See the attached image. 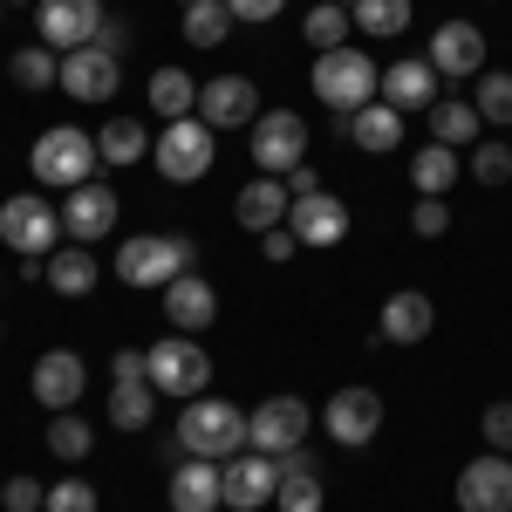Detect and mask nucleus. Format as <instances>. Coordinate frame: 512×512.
Returning <instances> with one entry per match:
<instances>
[{"instance_id": "e433bc0d", "label": "nucleus", "mask_w": 512, "mask_h": 512, "mask_svg": "<svg viewBox=\"0 0 512 512\" xmlns=\"http://www.w3.org/2000/svg\"><path fill=\"white\" fill-rule=\"evenodd\" d=\"M48 451H55L62 465H82V458L96 451V431L82 424L76 410H55V424H48Z\"/></svg>"}, {"instance_id": "c9c22d12", "label": "nucleus", "mask_w": 512, "mask_h": 512, "mask_svg": "<svg viewBox=\"0 0 512 512\" xmlns=\"http://www.w3.org/2000/svg\"><path fill=\"white\" fill-rule=\"evenodd\" d=\"M349 7L342 0H321V7H308V21H301V41L315 48V55H328V48H349Z\"/></svg>"}, {"instance_id": "473e14b6", "label": "nucleus", "mask_w": 512, "mask_h": 512, "mask_svg": "<svg viewBox=\"0 0 512 512\" xmlns=\"http://www.w3.org/2000/svg\"><path fill=\"white\" fill-rule=\"evenodd\" d=\"M7 76L21 82V89H62V55L48 48V41H28V48H14V62H7Z\"/></svg>"}, {"instance_id": "3c124183", "label": "nucleus", "mask_w": 512, "mask_h": 512, "mask_svg": "<svg viewBox=\"0 0 512 512\" xmlns=\"http://www.w3.org/2000/svg\"><path fill=\"white\" fill-rule=\"evenodd\" d=\"M0 21H7V0H0Z\"/></svg>"}, {"instance_id": "7c9ffc66", "label": "nucleus", "mask_w": 512, "mask_h": 512, "mask_svg": "<svg viewBox=\"0 0 512 512\" xmlns=\"http://www.w3.org/2000/svg\"><path fill=\"white\" fill-rule=\"evenodd\" d=\"M151 110H158L164 123H178V117H198V82L185 76V69H151Z\"/></svg>"}, {"instance_id": "393cba45", "label": "nucleus", "mask_w": 512, "mask_h": 512, "mask_svg": "<svg viewBox=\"0 0 512 512\" xmlns=\"http://www.w3.org/2000/svg\"><path fill=\"white\" fill-rule=\"evenodd\" d=\"M287 205H294L287 178H253V185H239L233 219L246 226V233H274V226H287Z\"/></svg>"}, {"instance_id": "7ed1b4c3", "label": "nucleus", "mask_w": 512, "mask_h": 512, "mask_svg": "<svg viewBox=\"0 0 512 512\" xmlns=\"http://www.w3.org/2000/svg\"><path fill=\"white\" fill-rule=\"evenodd\" d=\"M192 260H198V246L185 233H130L110 267H117L123 287H171L178 274H192Z\"/></svg>"}, {"instance_id": "603ef678", "label": "nucleus", "mask_w": 512, "mask_h": 512, "mask_svg": "<svg viewBox=\"0 0 512 512\" xmlns=\"http://www.w3.org/2000/svg\"><path fill=\"white\" fill-rule=\"evenodd\" d=\"M342 7H355V0H342Z\"/></svg>"}, {"instance_id": "2eb2a0df", "label": "nucleus", "mask_w": 512, "mask_h": 512, "mask_svg": "<svg viewBox=\"0 0 512 512\" xmlns=\"http://www.w3.org/2000/svg\"><path fill=\"white\" fill-rule=\"evenodd\" d=\"M28 390H35L41 410H76L82 390H89V362L76 349H48L35 362V376H28Z\"/></svg>"}, {"instance_id": "39448f33", "label": "nucleus", "mask_w": 512, "mask_h": 512, "mask_svg": "<svg viewBox=\"0 0 512 512\" xmlns=\"http://www.w3.org/2000/svg\"><path fill=\"white\" fill-rule=\"evenodd\" d=\"M144 376H151L158 396L192 403V396L212 390V355L198 349V335H164L158 349H144Z\"/></svg>"}, {"instance_id": "79ce46f5", "label": "nucleus", "mask_w": 512, "mask_h": 512, "mask_svg": "<svg viewBox=\"0 0 512 512\" xmlns=\"http://www.w3.org/2000/svg\"><path fill=\"white\" fill-rule=\"evenodd\" d=\"M0 506H7V512H41V506H48V485L28 478V472L7 478V485H0Z\"/></svg>"}, {"instance_id": "b1692460", "label": "nucleus", "mask_w": 512, "mask_h": 512, "mask_svg": "<svg viewBox=\"0 0 512 512\" xmlns=\"http://www.w3.org/2000/svg\"><path fill=\"white\" fill-rule=\"evenodd\" d=\"M431 69L437 76H485V35H478L472 21H444L431 35Z\"/></svg>"}, {"instance_id": "6e6552de", "label": "nucleus", "mask_w": 512, "mask_h": 512, "mask_svg": "<svg viewBox=\"0 0 512 512\" xmlns=\"http://www.w3.org/2000/svg\"><path fill=\"white\" fill-rule=\"evenodd\" d=\"M246 151L260 164V178H287L294 164H308V123L294 110H260V123L246 130Z\"/></svg>"}, {"instance_id": "a18cd8bd", "label": "nucleus", "mask_w": 512, "mask_h": 512, "mask_svg": "<svg viewBox=\"0 0 512 512\" xmlns=\"http://www.w3.org/2000/svg\"><path fill=\"white\" fill-rule=\"evenodd\" d=\"M130 41H137V35H130V21H123V14H103V28H96V48L123 62V48H130Z\"/></svg>"}, {"instance_id": "864d4df0", "label": "nucleus", "mask_w": 512, "mask_h": 512, "mask_svg": "<svg viewBox=\"0 0 512 512\" xmlns=\"http://www.w3.org/2000/svg\"><path fill=\"white\" fill-rule=\"evenodd\" d=\"M185 7H192V0H185Z\"/></svg>"}, {"instance_id": "f704fd0d", "label": "nucleus", "mask_w": 512, "mask_h": 512, "mask_svg": "<svg viewBox=\"0 0 512 512\" xmlns=\"http://www.w3.org/2000/svg\"><path fill=\"white\" fill-rule=\"evenodd\" d=\"M233 28L239 21H233L226 0H192V7H185V41H192V48H226Z\"/></svg>"}, {"instance_id": "f257e3e1", "label": "nucleus", "mask_w": 512, "mask_h": 512, "mask_svg": "<svg viewBox=\"0 0 512 512\" xmlns=\"http://www.w3.org/2000/svg\"><path fill=\"white\" fill-rule=\"evenodd\" d=\"M178 451L226 465L233 451H246V410L226 403V396H212V390L192 396V403H178Z\"/></svg>"}, {"instance_id": "c03bdc74", "label": "nucleus", "mask_w": 512, "mask_h": 512, "mask_svg": "<svg viewBox=\"0 0 512 512\" xmlns=\"http://www.w3.org/2000/svg\"><path fill=\"white\" fill-rule=\"evenodd\" d=\"M301 253V239H294V226H274V233H260V260H274V267H287Z\"/></svg>"}, {"instance_id": "5fc2aeb1", "label": "nucleus", "mask_w": 512, "mask_h": 512, "mask_svg": "<svg viewBox=\"0 0 512 512\" xmlns=\"http://www.w3.org/2000/svg\"><path fill=\"white\" fill-rule=\"evenodd\" d=\"M506 512H512V506H506Z\"/></svg>"}, {"instance_id": "5701e85b", "label": "nucleus", "mask_w": 512, "mask_h": 512, "mask_svg": "<svg viewBox=\"0 0 512 512\" xmlns=\"http://www.w3.org/2000/svg\"><path fill=\"white\" fill-rule=\"evenodd\" d=\"M164 499H171V512H219L226 506V472L212 458H185L164 485Z\"/></svg>"}, {"instance_id": "2f4dec72", "label": "nucleus", "mask_w": 512, "mask_h": 512, "mask_svg": "<svg viewBox=\"0 0 512 512\" xmlns=\"http://www.w3.org/2000/svg\"><path fill=\"white\" fill-rule=\"evenodd\" d=\"M151 417H158V390H151V376L110 383V424H117V431H144Z\"/></svg>"}, {"instance_id": "c85d7f7f", "label": "nucleus", "mask_w": 512, "mask_h": 512, "mask_svg": "<svg viewBox=\"0 0 512 512\" xmlns=\"http://www.w3.org/2000/svg\"><path fill=\"white\" fill-rule=\"evenodd\" d=\"M410 185H417V198H444L451 185H458V151L451 144H424V151H410Z\"/></svg>"}, {"instance_id": "bb28decb", "label": "nucleus", "mask_w": 512, "mask_h": 512, "mask_svg": "<svg viewBox=\"0 0 512 512\" xmlns=\"http://www.w3.org/2000/svg\"><path fill=\"white\" fill-rule=\"evenodd\" d=\"M96 280H103V260L89 253V246H55L48 253V287L62 294V301H82V294H96Z\"/></svg>"}, {"instance_id": "09e8293b", "label": "nucleus", "mask_w": 512, "mask_h": 512, "mask_svg": "<svg viewBox=\"0 0 512 512\" xmlns=\"http://www.w3.org/2000/svg\"><path fill=\"white\" fill-rule=\"evenodd\" d=\"M110 376H117V383H130V376H144V349H117V362H110Z\"/></svg>"}, {"instance_id": "ea45409f", "label": "nucleus", "mask_w": 512, "mask_h": 512, "mask_svg": "<svg viewBox=\"0 0 512 512\" xmlns=\"http://www.w3.org/2000/svg\"><path fill=\"white\" fill-rule=\"evenodd\" d=\"M472 178L478 185H506L512 178V144H478L472 151Z\"/></svg>"}, {"instance_id": "f8f14e48", "label": "nucleus", "mask_w": 512, "mask_h": 512, "mask_svg": "<svg viewBox=\"0 0 512 512\" xmlns=\"http://www.w3.org/2000/svg\"><path fill=\"white\" fill-rule=\"evenodd\" d=\"M117 212H123V198L89 178V185H76V192H62V233L76 239V246H96V239L117 233Z\"/></svg>"}, {"instance_id": "4468645a", "label": "nucleus", "mask_w": 512, "mask_h": 512, "mask_svg": "<svg viewBox=\"0 0 512 512\" xmlns=\"http://www.w3.org/2000/svg\"><path fill=\"white\" fill-rule=\"evenodd\" d=\"M219 472H226V506H233V512H260V506H274V492H280V465L267 458V451H253V444H246V451H233V458H226Z\"/></svg>"}, {"instance_id": "9d476101", "label": "nucleus", "mask_w": 512, "mask_h": 512, "mask_svg": "<svg viewBox=\"0 0 512 512\" xmlns=\"http://www.w3.org/2000/svg\"><path fill=\"white\" fill-rule=\"evenodd\" d=\"M321 431L335 437L342 451H362V444H376V431H383V396L362 390V383L335 390L328 403H321Z\"/></svg>"}, {"instance_id": "de8ad7c7", "label": "nucleus", "mask_w": 512, "mask_h": 512, "mask_svg": "<svg viewBox=\"0 0 512 512\" xmlns=\"http://www.w3.org/2000/svg\"><path fill=\"white\" fill-rule=\"evenodd\" d=\"M287 192H294V198L321 192V171H315V164H294V171H287Z\"/></svg>"}, {"instance_id": "a211bd4d", "label": "nucleus", "mask_w": 512, "mask_h": 512, "mask_svg": "<svg viewBox=\"0 0 512 512\" xmlns=\"http://www.w3.org/2000/svg\"><path fill=\"white\" fill-rule=\"evenodd\" d=\"M287 226H294L301 246H342L349 239V205L335 192H308V198L287 205Z\"/></svg>"}, {"instance_id": "4c0bfd02", "label": "nucleus", "mask_w": 512, "mask_h": 512, "mask_svg": "<svg viewBox=\"0 0 512 512\" xmlns=\"http://www.w3.org/2000/svg\"><path fill=\"white\" fill-rule=\"evenodd\" d=\"M478 117L485 123H499V130H512V69H485L478 76Z\"/></svg>"}, {"instance_id": "f03ea898", "label": "nucleus", "mask_w": 512, "mask_h": 512, "mask_svg": "<svg viewBox=\"0 0 512 512\" xmlns=\"http://www.w3.org/2000/svg\"><path fill=\"white\" fill-rule=\"evenodd\" d=\"M96 164H103V151H96V137H89V130H76V123L41 130L35 151H28V171H35L41 192H76V185H89V178H96Z\"/></svg>"}, {"instance_id": "20e7f679", "label": "nucleus", "mask_w": 512, "mask_h": 512, "mask_svg": "<svg viewBox=\"0 0 512 512\" xmlns=\"http://www.w3.org/2000/svg\"><path fill=\"white\" fill-rule=\"evenodd\" d=\"M315 96L335 110V117H355L362 103H376V89H383V69L362 55V48H328V55H315Z\"/></svg>"}, {"instance_id": "0eeeda50", "label": "nucleus", "mask_w": 512, "mask_h": 512, "mask_svg": "<svg viewBox=\"0 0 512 512\" xmlns=\"http://www.w3.org/2000/svg\"><path fill=\"white\" fill-rule=\"evenodd\" d=\"M212 158H219V130H212L205 117L164 123V137L151 144V164H158L171 185H198V178L212 171Z\"/></svg>"}, {"instance_id": "412c9836", "label": "nucleus", "mask_w": 512, "mask_h": 512, "mask_svg": "<svg viewBox=\"0 0 512 512\" xmlns=\"http://www.w3.org/2000/svg\"><path fill=\"white\" fill-rule=\"evenodd\" d=\"M335 137L355 144V151H369V158H383V151L403 144V110H390V103L376 96V103H362L355 117H335Z\"/></svg>"}, {"instance_id": "9b49d317", "label": "nucleus", "mask_w": 512, "mask_h": 512, "mask_svg": "<svg viewBox=\"0 0 512 512\" xmlns=\"http://www.w3.org/2000/svg\"><path fill=\"white\" fill-rule=\"evenodd\" d=\"M103 0H35V35L55 48V55H69V48H89L96 28H103Z\"/></svg>"}, {"instance_id": "8fccbe9b", "label": "nucleus", "mask_w": 512, "mask_h": 512, "mask_svg": "<svg viewBox=\"0 0 512 512\" xmlns=\"http://www.w3.org/2000/svg\"><path fill=\"white\" fill-rule=\"evenodd\" d=\"M7 7H35V0H7Z\"/></svg>"}, {"instance_id": "aec40b11", "label": "nucleus", "mask_w": 512, "mask_h": 512, "mask_svg": "<svg viewBox=\"0 0 512 512\" xmlns=\"http://www.w3.org/2000/svg\"><path fill=\"white\" fill-rule=\"evenodd\" d=\"M390 110H431L437 103V69H431V55H396L390 69H383V89H376Z\"/></svg>"}, {"instance_id": "c756f323", "label": "nucleus", "mask_w": 512, "mask_h": 512, "mask_svg": "<svg viewBox=\"0 0 512 512\" xmlns=\"http://www.w3.org/2000/svg\"><path fill=\"white\" fill-rule=\"evenodd\" d=\"M96 151H103V164L130 171L137 158H151V130H144L137 117H110L103 130H96Z\"/></svg>"}, {"instance_id": "58836bf2", "label": "nucleus", "mask_w": 512, "mask_h": 512, "mask_svg": "<svg viewBox=\"0 0 512 512\" xmlns=\"http://www.w3.org/2000/svg\"><path fill=\"white\" fill-rule=\"evenodd\" d=\"M41 512H96V485H89V478H55Z\"/></svg>"}, {"instance_id": "ddd939ff", "label": "nucleus", "mask_w": 512, "mask_h": 512, "mask_svg": "<svg viewBox=\"0 0 512 512\" xmlns=\"http://www.w3.org/2000/svg\"><path fill=\"white\" fill-rule=\"evenodd\" d=\"M198 117L212 123V130H253L260 123V89H253V76L198 82Z\"/></svg>"}, {"instance_id": "a19ab883", "label": "nucleus", "mask_w": 512, "mask_h": 512, "mask_svg": "<svg viewBox=\"0 0 512 512\" xmlns=\"http://www.w3.org/2000/svg\"><path fill=\"white\" fill-rule=\"evenodd\" d=\"M410 233L417 239H444L451 233V205H444V198H417V205H410Z\"/></svg>"}, {"instance_id": "37998d69", "label": "nucleus", "mask_w": 512, "mask_h": 512, "mask_svg": "<svg viewBox=\"0 0 512 512\" xmlns=\"http://www.w3.org/2000/svg\"><path fill=\"white\" fill-rule=\"evenodd\" d=\"M478 431H485V451H506L512 458V403H485Z\"/></svg>"}, {"instance_id": "4be33fe9", "label": "nucleus", "mask_w": 512, "mask_h": 512, "mask_svg": "<svg viewBox=\"0 0 512 512\" xmlns=\"http://www.w3.org/2000/svg\"><path fill=\"white\" fill-rule=\"evenodd\" d=\"M274 465H280V492H274L280 512H321V506H328V492H321V465H315V451H308V444L280 451Z\"/></svg>"}, {"instance_id": "49530a36", "label": "nucleus", "mask_w": 512, "mask_h": 512, "mask_svg": "<svg viewBox=\"0 0 512 512\" xmlns=\"http://www.w3.org/2000/svg\"><path fill=\"white\" fill-rule=\"evenodd\" d=\"M233 7V21H246V28H260V21H280L287 14V0H226Z\"/></svg>"}, {"instance_id": "72a5a7b5", "label": "nucleus", "mask_w": 512, "mask_h": 512, "mask_svg": "<svg viewBox=\"0 0 512 512\" xmlns=\"http://www.w3.org/2000/svg\"><path fill=\"white\" fill-rule=\"evenodd\" d=\"M349 21H355V35H369V41H396L410 28V0H355Z\"/></svg>"}, {"instance_id": "a878e982", "label": "nucleus", "mask_w": 512, "mask_h": 512, "mask_svg": "<svg viewBox=\"0 0 512 512\" xmlns=\"http://www.w3.org/2000/svg\"><path fill=\"white\" fill-rule=\"evenodd\" d=\"M431 328H437V308H431V294H417V287L390 294V301H383V321H376V335H383V342H403V349L424 342Z\"/></svg>"}, {"instance_id": "1a4fd4ad", "label": "nucleus", "mask_w": 512, "mask_h": 512, "mask_svg": "<svg viewBox=\"0 0 512 512\" xmlns=\"http://www.w3.org/2000/svg\"><path fill=\"white\" fill-rule=\"evenodd\" d=\"M315 424H321V417L301 403V396H267L260 410H246V444H253V451H267V458H280V451L308 444Z\"/></svg>"}, {"instance_id": "dca6fc26", "label": "nucleus", "mask_w": 512, "mask_h": 512, "mask_svg": "<svg viewBox=\"0 0 512 512\" xmlns=\"http://www.w3.org/2000/svg\"><path fill=\"white\" fill-rule=\"evenodd\" d=\"M512 506V458L485 451L458 472V512H506Z\"/></svg>"}, {"instance_id": "cd10ccee", "label": "nucleus", "mask_w": 512, "mask_h": 512, "mask_svg": "<svg viewBox=\"0 0 512 512\" xmlns=\"http://www.w3.org/2000/svg\"><path fill=\"white\" fill-rule=\"evenodd\" d=\"M424 117H431V137H437V144H451V151H472L478 130H485L478 103H465V96H437Z\"/></svg>"}, {"instance_id": "f3484780", "label": "nucleus", "mask_w": 512, "mask_h": 512, "mask_svg": "<svg viewBox=\"0 0 512 512\" xmlns=\"http://www.w3.org/2000/svg\"><path fill=\"white\" fill-rule=\"evenodd\" d=\"M117 76H123V62H117V55H103L96 41L62 55V89H69L76 103H110V96H117Z\"/></svg>"}, {"instance_id": "423d86ee", "label": "nucleus", "mask_w": 512, "mask_h": 512, "mask_svg": "<svg viewBox=\"0 0 512 512\" xmlns=\"http://www.w3.org/2000/svg\"><path fill=\"white\" fill-rule=\"evenodd\" d=\"M0 246L21 253V260H48L62 246V205H48L41 192L0 198Z\"/></svg>"}, {"instance_id": "6ab92c4d", "label": "nucleus", "mask_w": 512, "mask_h": 512, "mask_svg": "<svg viewBox=\"0 0 512 512\" xmlns=\"http://www.w3.org/2000/svg\"><path fill=\"white\" fill-rule=\"evenodd\" d=\"M158 294H164V321H171V335H205V328L219 321V294H212V280L178 274L171 287H158Z\"/></svg>"}]
</instances>
